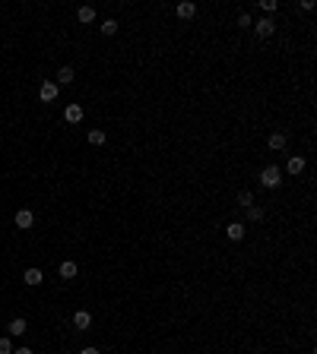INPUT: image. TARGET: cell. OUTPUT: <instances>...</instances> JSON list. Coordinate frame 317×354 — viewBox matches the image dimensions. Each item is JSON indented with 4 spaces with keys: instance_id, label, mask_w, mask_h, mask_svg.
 I'll list each match as a JSON object with an SVG mask.
<instances>
[{
    "instance_id": "cell-19",
    "label": "cell",
    "mask_w": 317,
    "mask_h": 354,
    "mask_svg": "<svg viewBox=\"0 0 317 354\" xmlns=\"http://www.w3.org/2000/svg\"><path fill=\"white\" fill-rule=\"evenodd\" d=\"M102 32H105V35H114V32H117V19H105V22H102Z\"/></svg>"
},
{
    "instance_id": "cell-7",
    "label": "cell",
    "mask_w": 317,
    "mask_h": 354,
    "mask_svg": "<svg viewBox=\"0 0 317 354\" xmlns=\"http://www.w3.org/2000/svg\"><path fill=\"white\" fill-rule=\"evenodd\" d=\"M32 224H35V215H32L29 209H19L16 212V228H22V231H29Z\"/></svg>"
},
{
    "instance_id": "cell-1",
    "label": "cell",
    "mask_w": 317,
    "mask_h": 354,
    "mask_svg": "<svg viewBox=\"0 0 317 354\" xmlns=\"http://www.w3.org/2000/svg\"><path fill=\"white\" fill-rule=\"evenodd\" d=\"M260 184L267 187V190H276V187L282 184V171H279L276 165H267V168L260 171Z\"/></svg>"
},
{
    "instance_id": "cell-5",
    "label": "cell",
    "mask_w": 317,
    "mask_h": 354,
    "mask_svg": "<svg viewBox=\"0 0 317 354\" xmlns=\"http://www.w3.org/2000/svg\"><path fill=\"white\" fill-rule=\"evenodd\" d=\"M22 282L29 284V288H35V284H41V282H45V272L32 266V269H25V272H22Z\"/></svg>"
},
{
    "instance_id": "cell-8",
    "label": "cell",
    "mask_w": 317,
    "mask_h": 354,
    "mask_svg": "<svg viewBox=\"0 0 317 354\" xmlns=\"http://www.w3.org/2000/svg\"><path fill=\"white\" fill-rule=\"evenodd\" d=\"M73 326H76L80 332H86V329L92 326V316L86 313V310H76V313H73Z\"/></svg>"
},
{
    "instance_id": "cell-12",
    "label": "cell",
    "mask_w": 317,
    "mask_h": 354,
    "mask_svg": "<svg viewBox=\"0 0 317 354\" xmlns=\"http://www.w3.org/2000/svg\"><path fill=\"white\" fill-rule=\"evenodd\" d=\"M267 145H270L273 152H282V149H286V133H270Z\"/></svg>"
},
{
    "instance_id": "cell-18",
    "label": "cell",
    "mask_w": 317,
    "mask_h": 354,
    "mask_svg": "<svg viewBox=\"0 0 317 354\" xmlns=\"http://www.w3.org/2000/svg\"><path fill=\"white\" fill-rule=\"evenodd\" d=\"M247 218H251V221H263V209H260V206H247Z\"/></svg>"
},
{
    "instance_id": "cell-3",
    "label": "cell",
    "mask_w": 317,
    "mask_h": 354,
    "mask_svg": "<svg viewBox=\"0 0 317 354\" xmlns=\"http://www.w3.org/2000/svg\"><path fill=\"white\" fill-rule=\"evenodd\" d=\"M244 234H247V228H244L241 221H228L225 224V237L228 240H244Z\"/></svg>"
},
{
    "instance_id": "cell-23",
    "label": "cell",
    "mask_w": 317,
    "mask_h": 354,
    "mask_svg": "<svg viewBox=\"0 0 317 354\" xmlns=\"http://www.w3.org/2000/svg\"><path fill=\"white\" fill-rule=\"evenodd\" d=\"M80 354H102V351H99V348H83Z\"/></svg>"
},
{
    "instance_id": "cell-22",
    "label": "cell",
    "mask_w": 317,
    "mask_h": 354,
    "mask_svg": "<svg viewBox=\"0 0 317 354\" xmlns=\"http://www.w3.org/2000/svg\"><path fill=\"white\" fill-rule=\"evenodd\" d=\"M0 354H13V342L10 339H0Z\"/></svg>"
},
{
    "instance_id": "cell-2",
    "label": "cell",
    "mask_w": 317,
    "mask_h": 354,
    "mask_svg": "<svg viewBox=\"0 0 317 354\" xmlns=\"http://www.w3.org/2000/svg\"><path fill=\"white\" fill-rule=\"evenodd\" d=\"M57 92H61V85H57V82H41V85H38V98L45 101V105L57 101Z\"/></svg>"
},
{
    "instance_id": "cell-15",
    "label": "cell",
    "mask_w": 317,
    "mask_h": 354,
    "mask_svg": "<svg viewBox=\"0 0 317 354\" xmlns=\"http://www.w3.org/2000/svg\"><path fill=\"white\" fill-rule=\"evenodd\" d=\"M73 82V70L70 67H61V70H57V85H70Z\"/></svg>"
},
{
    "instance_id": "cell-16",
    "label": "cell",
    "mask_w": 317,
    "mask_h": 354,
    "mask_svg": "<svg viewBox=\"0 0 317 354\" xmlns=\"http://www.w3.org/2000/svg\"><path fill=\"white\" fill-rule=\"evenodd\" d=\"M238 206H241V209L254 206V193H251V190H241V193H238Z\"/></svg>"
},
{
    "instance_id": "cell-10",
    "label": "cell",
    "mask_w": 317,
    "mask_h": 354,
    "mask_svg": "<svg viewBox=\"0 0 317 354\" xmlns=\"http://www.w3.org/2000/svg\"><path fill=\"white\" fill-rule=\"evenodd\" d=\"M194 16H197V3H191V0L178 3V19H194Z\"/></svg>"
},
{
    "instance_id": "cell-14",
    "label": "cell",
    "mask_w": 317,
    "mask_h": 354,
    "mask_svg": "<svg viewBox=\"0 0 317 354\" xmlns=\"http://www.w3.org/2000/svg\"><path fill=\"white\" fill-rule=\"evenodd\" d=\"M76 19L80 22H96V6H80V10H76Z\"/></svg>"
},
{
    "instance_id": "cell-24",
    "label": "cell",
    "mask_w": 317,
    "mask_h": 354,
    "mask_svg": "<svg viewBox=\"0 0 317 354\" xmlns=\"http://www.w3.org/2000/svg\"><path fill=\"white\" fill-rule=\"evenodd\" d=\"M13 354H32V348H13Z\"/></svg>"
},
{
    "instance_id": "cell-13",
    "label": "cell",
    "mask_w": 317,
    "mask_h": 354,
    "mask_svg": "<svg viewBox=\"0 0 317 354\" xmlns=\"http://www.w3.org/2000/svg\"><path fill=\"white\" fill-rule=\"evenodd\" d=\"M6 329H10V335H25V332H29V326H25L22 316H16V319H10V326H6Z\"/></svg>"
},
{
    "instance_id": "cell-6",
    "label": "cell",
    "mask_w": 317,
    "mask_h": 354,
    "mask_svg": "<svg viewBox=\"0 0 317 354\" xmlns=\"http://www.w3.org/2000/svg\"><path fill=\"white\" fill-rule=\"evenodd\" d=\"M273 29H276V25H273V19H270V16H263L260 22H254V32H257L260 38H270V35H273Z\"/></svg>"
},
{
    "instance_id": "cell-20",
    "label": "cell",
    "mask_w": 317,
    "mask_h": 354,
    "mask_svg": "<svg viewBox=\"0 0 317 354\" xmlns=\"http://www.w3.org/2000/svg\"><path fill=\"white\" fill-rule=\"evenodd\" d=\"M260 10H263V13H276L279 3H276V0H260Z\"/></svg>"
},
{
    "instance_id": "cell-11",
    "label": "cell",
    "mask_w": 317,
    "mask_h": 354,
    "mask_svg": "<svg viewBox=\"0 0 317 354\" xmlns=\"http://www.w3.org/2000/svg\"><path fill=\"white\" fill-rule=\"evenodd\" d=\"M57 272H61V279H67V282H70V279H76V272H80V269H76V263H73V260H64Z\"/></svg>"
},
{
    "instance_id": "cell-21",
    "label": "cell",
    "mask_w": 317,
    "mask_h": 354,
    "mask_svg": "<svg viewBox=\"0 0 317 354\" xmlns=\"http://www.w3.org/2000/svg\"><path fill=\"white\" fill-rule=\"evenodd\" d=\"M238 25H244V29H251V25H254L251 13H241V16H238Z\"/></svg>"
},
{
    "instance_id": "cell-4",
    "label": "cell",
    "mask_w": 317,
    "mask_h": 354,
    "mask_svg": "<svg viewBox=\"0 0 317 354\" xmlns=\"http://www.w3.org/2000/svg\"><path fill=\"white\" fill-rule=\"evenodd\" d=\"M305 168H308L305 155H292V158H289V165H286V171H289V174H292V177H298V174H302Z\"/></svg>"
},
{
    "instance_id": "cell-9",
    "label": "cell",
    "mask_w": 317,
    "mask_h": 354,
    "mask_svg": "<svg viewBox=\"0 0 317 354\" xmlns=\"http://www.w3.org/2000/svg\"><path fill=\"white\" fill-rule=\"evenodd\" d=\"M64 120H67V124H80V120H83V108L80 105H67L64 108Z\"/></svg>"
},
{
    "instance_id": "cell-17",
    "label": "cell",
    "mask_w": 317,
    "mask_h": 354,
    "mask_svg": "<svg viewBox=\"0 0 317 354\" xmlns=\"http://www.w3.org/2000/svg\"><path fill=\"white\" fill-rule=\"evenodd\" d=\"M92 145H105V130H89V136H86Z\"/></svg>"
}]
</instances>
